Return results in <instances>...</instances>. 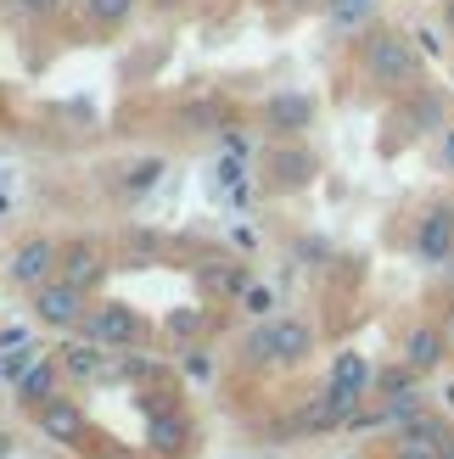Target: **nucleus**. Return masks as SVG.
Returning <instances> with one entry per match:
<instances>
[{"instance_id": "nucleus-14", "label": "nucleus", "mask_w": 454, "mask_h": 459, "mask_svg": "<svg viewBox=\"0 0 454 459\" xmlns=\"http://www.w3.org/2000/svg\"><path fill=\"white\" fill-rule=\"evenodd\" d=\"M202 286L214 297H241L253 286V274H247V264H202Z\"/></svg>"}, {"instance_id": "nucleus-2", "label": "nucleus", "mask_w": 454, "mask_h": 459, "mask_svg": "<svg viewBox=\"0 0 454 459\" xmlns=\"http://www.w3.org/2000/svg\"><path fill=\"white\" fill-rule=\"evenodd\" d=\"M84 336L118 353V348H135V342L146 336V325H141V314H135L129 303H101V308L84 314Z\"/></svg>"}, {"instance_id": "nucleus-19", "label": "nucleus", "mask_w": 454, "mask_h": 459, "mask_svg": "<svg viewBox=\"0 0 454 459\" xmlns=\"http://www.w3.org/2000/svg\"><path fill=\"white\" fill-rule=\"evenodd\" d=\"M371 6H376V0H331V29H359V22H365L371 17Z\"/></svg>"}, {"instance_id": "nucleus-13", "label": "nucleus", "mask_w": 454, "mask_h": 459, "mask_svg": "<svg viewBox=\"0 0 454 459\" xmlns=\"http://www.w3.org/2000/svg\"><path fill=\"white\" fill-rule=\"evenodd\" d=\"M404 443H415V448H432V454H454V431H449L438 415H415L410 426H404Z\"/></svg>"}, {"instance_id": "nucleus-25", "label": "nucleus", "mask_w": 454, "mask_h": 459, "mask_svg": "<svg viewBox=\"0 0 454 459\" xmlns=\"http://www.w3.org/2000/svg\"><path fill=\"white\" fill-rule=\"evenodd\" d=\"M410 376H415L410 364H398V370H381V376H376V393H388V398H398V393H410Z\"/></svg>"}, {"instance_id": "nucleus-33", "label": "nucleus", "mask_w": 454, "mask_h": 459, "mask_svg": "<svg viewBox=\"0 0 454 459\" xmlns=\"http://www.w3.org/2000/svg\"><path fill=\"white\" fill-rule=\"evenodd\" d=\"M443 398H449V409H454V386H449V393H443Z\"/></svg>"}, {"instance_id": "nucleus-15", "label": "nucleus", "mask_w": 454, "mask_h": 459, "mask_svg": "<svg viewBox=\"0 0 454 459\" xmlns=\"http://www.w3.org/2000/svg\"><path fill=\"white\" fill-rule=\"evenodd\" d=\"M146 437H152V448L174 454V448H186V437H191V420H186V415H174V409H163V415H152Z\"/></svg>"}, {"instance_id": "nucleus-1", "label": "nucleus", "mask_w": 454, "mask_h": 459, "mask_svg": "<svg viewBox=\"0 0 454 459\" xmlns=\"http://www.w3.org/2000/svg\"><path fill=\"white\" fill-rule=\"evenodd\" d=\"M314 348V331L303 319H275V325H264L258 336H247L241 359L247 364H303Z\"/></svg>"}, {"instance_id": "nucleus-9", "label": "nucleus", "mask_w": 454, "mask_h": 459, "mask_svg": "<svg viewBox=\"0 0 454 459\" xmlns=\"http://www.w3.org/2000/svg\"><path fill=\"white\" fill-rule=\"evenodd\" d=\"M415 247H421V258H426V264H443V258H449V247H454V208H432V213H426Z\"/></svg>"}, {"instance_id": "nucleus-4", "label": "nucleus", "mask_w": 454, "mask_h": 459, "mask_svg": "<svg viewBox=\"0 0 454 459\" xmlns=\"http://www.w3.org/2000/svg\"><path fill=\"white\" fill-rule=\"evenodd\" d=\"M365 67L381 79V84H410L415 79V51H410V39L404 34H371L365 39Z\"/></svg>"}, {"instance_id": "nucleus-31", "label": "nucleus", "mask_w": 454, "mask_h": 459, "mask_svg": "<svg viewBox=\"0 0 454 459\" xmlns=\"http://www.w3.org/2000/svg\"><path fill=\"white\" fill-rule=\"evenodd\" d=\"M398 459H438V454H432V448H415V443H404V448H398Z\"/></svg>"}, {"instance_id": "nucleus-3", "label": "nucleus", "mask_w": 454, "mask_h": 459, "mask_svg": "<svg viewBox=\"0 0 454 459\" xmlns=\"http://www.w3.org/2000/svg\"><path fill=\"white\" fill-rule=\"evenodd\" d=\"M84 297L90 291H79V286H67L62 274L57 281H45L39 291H34V319L39 325H51V331H74V325H84Z\"/></svg>"}, {"instance_id": "nucleus-11", "label": "nucleus", "mask_w": 454, "mask_h": 459, "mask_svg": "<svg viewBox=\"0 0 454 459\" xmlns=\"http://www.w3.org/2000/svg\"><path fill=\"white\" fill-rule=\"evenodd\" d=\"M57 376H62V364H57V359H34V364H29V376L17 381V403L45 409V403L57 398Z\"/></svg>"}, {"instance_id": "nucleus-29", "label": "nucleus", "mask_w": 454, "mask_h": 459, "mask_svg": "<svg viewBox=\"0 0 454 459\" xmlns=\"http://www.w3.org/2000/svg\"><path fill=\"white\" fill-rule=\"evenodd\" d=\"M224 146H231L236 157H253V141H247V134H224Z\"/></svg>"}, {"instance_id": "nucleus-34", "label": "nucleus", "mask_w": 454, "mask_h": 459, "mask_svg": "<svg viewBox=\"0 0 454 459\" xmlns=\"http://www.w3.org/2000/svg\"><path fill=\"white\" fill-rule=\"evenodd\" d=\"M449 22H454V0H449Z\"/></svg>"}, {"instance_id": "nucleus-27", "label": "nucleus", "mask_w": 454, "mask_h": 459, "mask_svg": "<svg viewBox=\"0 0 454 459\" xmlns=\"http://www.w3.org/2000/svg\"><path fill=\"white\" fill-rule=\"evenodd\" d=\"M186 376H191V381H208V376H214V359L202 353V348H191V353H186Z\"/></svg>"}, {"instance_id": "nucleus-12", "label": "nucleus", "mask_w": 454, "mask_h": 459, "mask_svg": "<svg viewBox=\"0 0 454 459\" xmlns=\"http://www.w3.org/2000/svg\"><path fill=\"white\" fill-rule=\"evenodd\" d=\"M39 431L51 443H74L79 431H84V415H79V403H67V398H51L39 409Z\"/></svg>"}, {"instance_id": "nucleus-18", "label": "nucleus", "mask_w": 454, "mask_h": 459, "mask_svg": "<svg viewBox=\"0 0 454 459\" xmlns=\"http://www.w3.org/2000/svg\"><path fill=\"white\" fill-rule=\"evenodd\" d=\"M163 331H169L174 342H191V336L208 331V314H202V308H174V314L163 319Z\"/></svg>"}, {"instance_id": "nucleus-23", "label": "nucleus", "mask_w": 454, "mask_h": 459, "mask_svg": "<svg viewBox=\"0 0 454 459\" xmlns=\"http://www.w3.org/2000/svg\"><path fill=\"white\" fill-rule=\"evenodd\" d=\"M157 179H163V163H135V169H129V179H124V191H129V196H141V191H152V186H157Z\"/></svg>"}, {"instance_id": "nucleus-5", "label": "nucleus", "mask_w": 454, "mask_h": 459, "mask_svg": "<svg viewBox=\"0 0 454 459\" xmlns=\"http://www.w3.org/2000/svg\"><path fill=\"white\" fill-rule=\"evenodd\" d=\"M57 364H62V376L67 381H101V376H112L118 364H112V348H101V342H62V353H57Z\"/></svg>"}, {"instance_id": "nucleus-21", "label": "nucleus", "mask_w": 454, "mask_h": 459, "mask_svg": "<svg viewBox=\"0 0 454 459\" xmlns=\"http://www.w3.org/2000/svg\"><path fill=\"white\" fill-rule=\"evenodd\" d=\"M34 359H39L34 348H22V353H17V348H0V376H6V381L17 386L22 376H29V364H34Z\"/></svg>"}, {"instance_id": "nucleus-8", "label": "nucleus", "mask_w": 454, "mask_h": 459, "mask_svg": "<svg viewBox=\"0 0 454 459\" xmlns=\"http://www.w3.org/2000/svg\"><path fill=\"white\" fill-rule=\"evenodd\" d=\"M57 269H62V281H67V286H79V291H96V281L107 274L101 252L90 247V241H74V247L62 252V264H57Z\"/></svg>"}, {"instance_id": "nucleus-20", "label": "nucleus", "mask_w": 454, "mask_h": 459, "mask_svg": "<svg viewBox=\"0 0 454 459\" xmlns=\"http://www.w3.org/2000/svg\"><path fill=\"white\" fill-rule=\"evenodd\" d=\"M90 6V22H101V29H112V22H124L135 12V0H84Z\"/></svg>"}, {"instance_id": "nucleus-22", "label": "nucleus", "mask_w": 454, "mask_h": 459, "mask_svg": "<svg viewBox=\"0 0 454 459\" xmlns=\"http://www.w3.org/2000/svg\"><path fill=\"white\" fill-rule=\"evenodd\" d=\"M241 179H247V157L231 152V157H224V163L214 169V186H219V191H241Z\"/></svg>"}, {"instance_id": "nucleus-6", "label": "nucleus", "mask_w": 454, "mask_h": 459, "mask_svg": "<svg viewBox=\"0 0 454 459\" xmlns=\"http://www.w3.org/2000/svg\"><path fill=\"white\" fill-rule=\"evenodd\" d=\"M354 415H359V393H343V386H326L320 398H309V403H303L298 426H309V431H331V426H348Z\"/></svg>"}, {"instance_id": "nucleus-26", "label": "nucleus", "mask_w": 454, "mask_h": 459, "mask_svg": "<svg viewBox=\"0 0 454 459\" xmlns=\"http://www.w3.org/2000/svg\"><path fill=\"white\" fill-rule=\"evenodd\" d=\"M12 6H17L22 17H34V22H39V17H57L67 0H12Z\"/></svg>"}, {"instance_id": "nucleus-17", "label": "nucleus", "mask_w": 454, "mask_h": 459, "mask_svg": "<svg viewBox=\"0 0 454 459\" xmlns=\"http://www.w3.org/2000/svg\"><path fill=\"white\" fill-rule=\"evenodd\" d=\"M365 381H371L365 359H359V353H336V364H331V386H343V393H365Z\"/></svg>"}, {"instance_id": "nucleus-24", "label": "nucleus", "mask_w": 454, "mask_h": 459, "mask_svg": "<svg viewBox=\"0 0 454 459\" xmlns=\"http://www.w3.org/2000/svg\"><path fill=\"white\" fill-rule=\"evenodd\" d=\"M241 308H247V314H253V319H264L269 308H275V291H269V286H258V281H253V286H247V291H241Z\"/></svg>"}, {"instance_id": "nucleus-30", "label": "nucleus", "mask_w": 454, "mask_h": 459, "mask_svg": "<svg viewBox=\"0 0 454 459\" xmlns=\"http://www.w3.org/2000/svg\"><path fill=\"white\" fill-rule=\"evenodd\" d=\"M438 152H443V169L454 174V129H443V146H438Z\"/></svg>"}, {"instance_id": "nucleus-32", "label": "nucleus", "mask_w": 454, "mask_h": 459, "mask_svg": "<svg viewBox=\"0 0 454 459\" xmlns=\"http://www.w3.org/2000/svg\"><path fill=\"white\" fill-rule=\"evenodd\" d=\"M0 459H12V437H6V431H0Z\"/></svg>"}, {"instance_id": "nucleus-7", "label": "nucleus", "mask_w": 454, "mask_h": 459, "mask_svg": "<svg viewBox=\"0 0 454 459\" xmlns=\"http://www.w3.org/2000/svg\"><path fill=\"white\" fill-rule=\"evenodd\" d=\"M51 269H57V247L45 241V236L22 241V247L12 252V264H6V274H12L17 286H29V291H39L45 281H51Z\"/></svg>"}, {"instance_id": "nucleus-28", "label": "nucleus", "mask_w": 454, "mask_h": 459, "mask_svg": "<svg viewBox=\"0 0 454 459\" xmlns=\"http://www.w3.org/2000/svg\"><path fill=\"white\" fill-rule=\"evenodd\" d=\"M0 348H29V331H22V325H6V331H0Z\"/></svg>"}, {"instance_id": "nucleus-16", "label": "nucleus", "mask_w": 454, "mask_h": 459, "mask_svg": "<svg viewBox=\"0 0 454 459\" xmlns=\"http://www.w3.org/2000/svg\"><path fill=\"white\" fill-rule=\"evenodd\" d=\"M309 118H314L309 96H275V101H269V124H275V129H309Z\"/></svg>"}, {"instance_id": "nucleus-10", "label": "nucleus", "mask_w": 454, "mask_h": 459, "mask_svg": "<svg viewBox=\"0 0 454 459\" xmlns=\"http://www.w3.org/2000/svg\"><path fill=\"white\" fill-rule=\"evenodd\" d=\"M443 353H449V342H443V331H432V325L410 331V342H404V364H410L415 376H432L438 364H443Z\"/></svg>"}]
</instances>
